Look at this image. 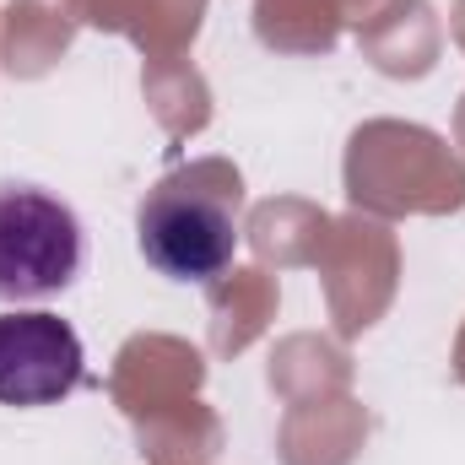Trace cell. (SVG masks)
<instances>
[{"label": "cell", "mask_w": 465, "mask_h": 465, "mask_svg": "<svg viewBox=\"0 0 465 465\" xmlns=\"http://www.w3.org/2000/svg\"><path fill=\"white\" fill-rule=\"evenodd\" d=\"M141 254L173 282H217L243 238V179L223 157L163 173L141 201Z\"/></svg>", "instance_id": "cell-1"}, {"label": "cell", "mask_w": 465, "mask_h": 465, "mask_svg": "<svg viewBox=\"0 0 465 465\" xmlns=\"http://www.w3.org/2000/svg\"><path fill=\"white\" fill-rule=\"evenodd\" d=\"M82 271V223L38 184H0V298H54Z\"/></svg>", "instance_id": "cell-2"}, {"label": "cell", "mask_w": 465, "mask_h": 465, "mask_svg": "<svg viewBox=\"0 0 465 465\" xmlns=\"http://www.w3.org/2000/svg\"><path fill=\"white\" fill-rule=\"evenodd\" d=\"M82 384V341L54 314H0V406H54Z\"/></svg>", "instance_id": "cell-3"}]
</instances>
